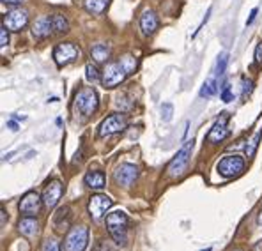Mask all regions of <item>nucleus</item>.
Here are the masks:
<instances>
[{"label":"nucleus","instance_id":"obj_7","mask_svg":"<svg viewBox=\"0 0 262 251\" xmlns=\"http://www.w3.org/2000/svg\"><path fill=\"white\" fill-rule=\"evenodd\" d=\"M126 126H128V119H126L124 113H112L106 119H103V122L98 127V134L101 138L112 136V134L126 129Z\"/></svg>","mask_w":262,"mask_h":251},{"label":"nucleus","instance_id":"obj_19","mask_svg":"<svg viewBox=\"0 0 262 251\" xmlns=\"http://www.w3.org/2000/svg\"><path fill=\"white\" fill-rule=\"evenodd\" d=\"M112 55V48L108 44H103V42H99V44H94L91 48V59L94 60V62L98 64H103V62H108Z\"/></svg>","mask_w":262,"mask_h":251},{"label":"nucleus","instance_id":"obj_6","mask_svg":"<svg viewBox=\"0 0 262 251\" xmlns=\"http://www.w3.org/2000/svg\"><path fill=\"white\" fill-rule=\"evenodd\" d=\"M82 52L75 42H60L53 50V60L59 67H66V65L73 64L76 59H80Z\"/></svg>","mask_w":262,"mask_h":251},{"label":"nucleus","instance_id":"obj_3","mask_svg":"<svg viewBox=\"0 0 262 251\" xmlns=\"http://www.w3.org/2000/svg\"><path fill=\"white\" fill-rule=\"evenodd\" d=\"M193 140H188L186 144L181 147V150L176 154L174 159L168 163V175L170 177H181L184 172H186L188 165H190V157H191V152H193Z\"/></svg>","mask_w":262,"mask_h":251},{"label":"nucleus","instance_id":"obj_30","mask_svg":"<svg viewBox=\"0 0 262 251\" xmlns=\"http://www.w3.org/2000/svg\"><path fill=\"white\" fill-rule=\"evenodd\" d=\"M7 44H9V29L2 23V27H0V46L4 50Z\"/></svg>","mask_w":262,"mask_h":251},{"label":"nucleus","instance_id":"obj_4","mask_svg":"<svg viewBox=\"0 0 262 251\" xmlns=\"http://www.w3.org/2000/svg\"><path fill=\"white\" fill-rule=\"evenodd\" d=\"M89 246V230L87 226H71L64 239V251H85Z\"/></svg>","mask_w":262,"mask_h":251},{"label":"nucleus","instance_id":"obj_9","mask_svg":"<svg viewBox=\"0 0 262 251\" xmlns=\"http://www.w3.org/2000/svg\"><path fill=\"white\" fill-rule=\"evenodd\" d=\"M41 206H45L43 196H39V193H36V191H29L21 196L20 203H18V209H20L23 216H32V218H36L41 211Z\"/></svg>","mask_w":262,"mask_h":251},{"label":"nucleus","instance_id":"obj_39","mask_svg":"<svg viewBox=\"0 0 262 251\" xmlns=\"http://www.w3.org/2000/svg\"><path fill=\"white\" fill-rule=\"evenodd\" d=\"M206 251H213V249H211V248H207V249H206Z\"/></svg>","mask_w":262,"mask_h":251},{"label":"nucleus","instance_id":"obj_18","mask_svg":"<svg viewBox=\"0 0 262 251\" xmlns=\"http://www.w3.org/2000/svg\"><path fill=\"white\" fill-rule=\"evenodd\" d=\"M83 182H85V186H87V188L99 191V189L105 188L106 177H105V173L99 172V170H91V172H87V173H85V177H83Z\"/></svg>","mask_w":262,"mask_h":251},{"label":"nucleus","instance_id":"obj_14","mask_svg":"<svg viewBox=\"0 0 262 251\" xmlns=\"http://www.w3.org/2000/svg\"><path fill=\"white\" fill-rule=\"evenodd\" d=\"M62 193H64V186L59 179L50 180L48 186H46L45 191H43V203H45L46 209H53V207L59 203Z\"/></svg>","mask_w":262,"mask_h":251},{"label":"nucleus","instance_id":"obj_15","mask_svg":"<svg viewBox=\"0 0 262 251\" xmlns=\"http://www.w3.org/2000/svg\"><path fill=\"white\" fill-rule=\"evenodd\" d=\"M53 34V25H52V16H39L36 21L32 23V36L39 41L48 39Z\"/></svg>","mask_w":262,"mask_h":251},{"label":"nucleus","instance_id":"obj_36","mask_svg":"<svg viewBox=\"0 0 262 251\" xmlns=\"http://www.w3.org/2000/svg\"><path fill=\"white\" fill-rule=\"evenodd\" d=\"M0 225H2V229L6 226V209L2 207V211H0Z\"/></svg>","mask_w":262,"mask_h":251},{"label":"nucleus","instance_id":"obj_13","mask_svg":"<svg viewBox=\"0 0 262 251\" xmlns=\"http://www.w3.org/2000/svg\"><path fill=\"white\" fill-rule=\"evenodd\" d=\"M114 179H115V182L121 184V186L129 188L131 184L138 179V168L135 167V165H131V163L119 165V167L115 168V172H114Z\"/></svg>","mask_w":262,"mask_h":251},{"label":"nucleus","instance_id":"obj_20","mask_svg":"<svg viewBox=\"0 0 262 251\" xmlns=\"http://www.w3.org/2000/svg\"><path fill=\"white\" fill-rule=\"evenodd\" d=\"M37 229H39V223H37L36 218L32 216H25L20 223H18V230H20L21 235L25 237H34L37 234Z\"/></svg>","mask_w":262,"mask_h":251},{"label":"nucleus","instance_id":"obj_38","mask_svg":"<svg viewBox=\"0 0 262 251\" xmlns=\"http://www.w3.org/2000/svg\"><path fill=\"white\" fill-rule=\"evenodd\" d=\"M259 225H262V211H260V214H259Z\"/></svg>","mask_w":262,"mask_h":251},{"label":"nucleus","instance_id":"obj_33","mask_svg":"<svg viewBox=\"0 0 262 251\" xmlns=\"http://www.w3.org/2000/svg\"><path fill=\"white\" fill-rule=\"evenodd\" d=\"M255 64L262 65V41L257 44V48H255Z\"/></svg>","mask_w":262,"mask_h":251},{"label":"nucleus","instance_id":"obj_22","mask_svg":"<svg viewBox=\"0 0 262 251\" xmlns=\"http://www.w3.org/2000/svg\"><path fill=\"white\" fill-rule=\"evenodd\" d=\"M218 87H220L218 76H211V78L202 85V88H200V96H202V98H211V96H214L218 92Z\"/></svg>","mask_w":262,"mask_h":251},{"label":"nucleus","instance_id":"obj_1","mask_svg":"<svg viewBox=\"0 0 262 251\" xmlns=\"http://www.w3.org/2000/svg\"><path fill=\"white\" fill-rule=\"evenodd\" d=\"M128 216L122 211L110 212L106 216V229H108V234L117 246H126V242H128Z\"/></svg>","mask_w":262,"mask_h":251},{"label":"nucleus","instance_id":"obj_5","mask_svg":"<svg viewBox=\"0 0 262 251\" xmlns=\"http://www.w3.org/2000/svg\"><path fill=\"white\" fill-rule=\"evenodd\" d=\"M128 73L122 67L121 60H114V62H106L105 69H103V76H101V83L106 88H115L117 85H121L128 78Z\"/></svg>","mask_w":262,"mask_h":251},{"label":"nucleus","instance_id":"obj_2","mask_svg":"<svg viewBox=\"0 0 262 251\" xmlns=\"http://www.w3.org/2000/svg\"><path fill=\"white\" fill-rule=\"evenodd\" d=\"M98 92L92 87H83L78 90V94L75 96V110L83 117H91L96 110H98Z\"/></svg>","mask_w":262,"mask_h":251},{"label":"nucleus","instance_id":"obj_25","mask_svg":"<svg viewBox=\"0 0 262 251\" xmlns=\"http://www.w3.org/2000/svg\"><path fill=\"white\" fill-rule=\"evenodd\" d=\"M260 138H262V127H260L259 131H257L255 134H253V138L248 142V145H246V156H248V157H253V156H255L257 147H259Z\"/></svg>","mask_w":262,"mask_h":251},{"label":"nucleus","instance_id":"obj_37","mask_svg":"<svg viewBox=\"0 0 262 251\" xmlns=\"http://www.w3.org/2000/svg\"><path fill=\"white\" fill-rule=\"evenodd\" d=\"M7 127H9L11 131H18V124L14 121H7V124H6Z\"/></svg>","mask_w":262,"mask_h":251},{"label":"nucleus","instance_id":"obj_10","mask_svg":"<svg viewBox=\"0 0 262 251\" xmlns=\"http://www.w3.org/2000/svg\"><path fill=\"white\" fill-rule=\"evenodd\" d=\"M112 198L110 196H106V195H92L91 196V200H89V206H87V209H89V214H91V218L94 219V221H99V219L103 218V216L106 214V211L112 207Z\"/></svg>","mask_w":262,"mask_h":251},{"label":"nucleus","instance_id":"obj_8","mask_svg":"<svg viewBox=\"0 0 262 251\" xmlns=\"http://www.w3.org/2000/svg\"><path fill=\"white\" fill-rule=\"evenodd\" d=\"M243 170H245V159L241 156H225L216 165V172L222 177H225V179L237 177Z\"/></svg>","mask_w":262,"mask_h":251},{"label":"nucleus","instance_id":"obj_27","mask_svg":"<svg viewBox=\"0 0 262 251\" xmlns=\"http://www.w3.org/2000/svg\"><path fill=\"white\" fill-rule=\"evenodd\" d=\"M227 62H229V55H227V53H222V55L218 57L216 69H214V76H218V78H222V76H223V73H225Z\"/></svg>","mask_w":262,"mask_h":251},{"label":"nucleus","instance_id":"obj_16","mask_svg":"<svg viewBox=\"0 0 262 251\" xmlns=\"http://www.w3.org/2000/svg\"><path fill=\"white\" fill-rule=\"evenodd\" d=\"M158 25H160V21H158V16L156 13L151 9L144 11L140 16V30L144 36H152L154 32L158 30Z\"/></svg>","mask_w":262,"mask_h":251},{"label":"nucleus","instance_id":"obj_23","mask_svg":"<svg viewBox=\"0 0 262 251\" xmlns=\"http://www.w3.org/2000/svg\"><path fill=\"white\" fill-rule=\"evenodd\" d=\"M110 0H85V9L89 11V13L92 14H101L103 11L106 9V6H108Z\"/></svg>","mask_w":262,"mask_h":251},{"label":"nucleus","instance_id":"obj_32","mask_svg":"<svg viewBox=\"0 0 262 251\" xmlns=\"http://www.w3.org/2000/svg\"><path fill=\"white\" fill-rule=\"evenodd\" d=\"M220 98H222V101H225V103H230V101H232V92H230V87H229V85H223Z\"/></svg>","mask_w":262,"mask_h":251},{"label":"nucleus","instance_id":"obj_26","mask_svg":"<svg viewBox=\"0 0 262 251\" xmlns=\"http://www.w3.org/2000/svg\"><path fill=\"white\" fill-rule=\"evenodd\" d=\"M119 60H121L122 67L126 69V73H128V75H133V73H135V69H137V65H138L137 59H135L133 55H122Z\"/></svg>","mask_w":262,"mask_h":251},{"label":"nucleus","instance_id":"obj_21","mask_svg":"<svg viewBox=\"0 0 262 251\" xmlns=\"http://www.w3.org/2000/svg\"><path fill=\"white\" fill-rule=\"evenodd\" d=\"M52 25H53V34H68L69 32V21L64 14H53L52 16Z\"/></svg>","mask_w":262,"mask_h":251},{"label":"nucleus","instance_id":"obj_24","mask_svg":"<svg viewBox=\"0 0 262 251\" xmlns=\"http://www.w3.org/2000/svg\"><path fill=\"white\" fill-rule=\"evenodd\" d=\"M85 76H87L89 82L98 83V82H101L103 73H99V69H98V65H96V64L89 62V64L85 65Z\"/></svg>","mask_w":262,"mask_h":251},{"label":"nucleus","instance_id":"obj_17","mask_svg":"<svg viewBox=\"0 0 262 251\" xmlns=\"http://www.w3.org/2000/svg\"><path fill=\"white\" fill-rule=\"evenodd\" d=\"M71 226V209L68 206L59 207L53 214V229L57 232H66Z\"/></svg>","mask_w":262,"mask_h":251},{"label":"nucleus","instance_id":"obj_29","mask_svg":"<svg viewBox=\"0 0 262 251\" xmlns=\"http://www.w3.org/2000/svg\"><path fill=\"white\" fill-rule=\"evenodd\" d=\"M41 251H60V246L55 239H46L43 246H41Z\"/></svg>","mask_w":262,"mask_h":251},{"label":"nucleus","instance_id":"obj_31","mask_svg":"<svg viewBox=\"0 0 262 251\" xmlns=\"http://www.w3.org/2000/svg\"><path fill=\"white\" fill-rule=\"evenodd\" d=\"M253 90V82L248 78H243V99H246V96H250Z\"/></svg>","mask_w":262,"mask_h":251},{"label":"nucleus","instance_id":"obj_11","mask_svg":"<svg viewBox=\"0 0 262 251\" xmlns=\"http://www.w3.org/2000/svg\"><path fill=\"white\" fill-rule=\"evenodd\" d=\"M4 25L11 30V32H21L27 25H29V13L21 7L11 9L9 13L4 16Z\"/></svg>","mask_w":262,"mask_h":251},{"label":"nucleus","instance_id":"obj_34","mask_svg":"<svg viewBox=\"0 0 262 251\" xmlns=\"http://www.w3.org/2000/svg\"><path fill=\"white\" fill-rule=\"evenodd\" d=\"M4 6H20L23 4V0H2Z\"/></svg>","mask_w":262,"mask_h":251},{"label":"nucleus","instance_id":"obj_35","mask_svg":"<svg viewBox=\"0 0 262 251\" xmlns=\"http://www.w3.org/2000/svg\"><path fill=\"white\" fill-rule=\"evenodd\" d=\"M255 16H257V7H255V9H252V13H250V18L246 20V25H252L253 20H255Z\"/></svg>","mask_w":262,"mask_h":251},{"label":"nucleus","instance_id":"obj_28","mask_svg":"<svg viewBox=\"0 0 262 251\" xmlns=\"http://www.w3.org/2000/svg\"><path fill=\"white\" fill-rule=\"evenodd\" d=\"M172 115H174V106H172L170 103H165V105L161 106V119H163V122L172 121Z\"/></svg>","mask_w":262,"mask_h":251},{"label":"nucleus","instance_id":"obj_12","mask_svg":"<svg viewBox=\"0 0 262 251\" xmlns=\"http://www.w3.org/2000/svg\"><path fill=\"white\" fill-rule=\"evenodd\" d=\"M227 124H229V113H222L218 117V121L213 124V127L209 129V133L206 134L207 144H222V142L230 134Z\"/></svg>","mask_w":262,"mask_h":251}]
</instances>
